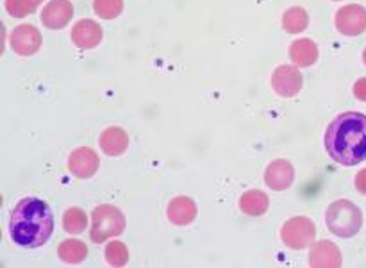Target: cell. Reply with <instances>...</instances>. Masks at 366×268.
Segmentation results:
<instances>
[{
	"label": "cell",
	"mask_w": 366,
	"mask_h": 268,
	"mask_svg": "<svg viewBox=\"0 0 366 268\" xmlns=\"http://www.w3.org/2000/svg\"><path fill=\"white\" fill-rule=\"evenodd\" d=\"M325 150L332 161L356 167L366 159V114L347 111L338 114L325 131Z\"/></svg>",
	"instance_id": "obj_1"
},
{
	"label": "cell",
	"mask_w": 366,
	"mask_h": 268,
	"mask_svg": "<svg viewBox=\"0 0 366 268\" xmlns=\"http://www.w3.org/2000/svg\"><path fill=\"white\" fill-rule=\"evenodd\" d=\"M54 232L52 207L41 199L25 197L13 207L9 217V236L16 245L38 249Z\"/></svg>",
	"instance_id": "obj_2"
},
{
	"label": "cell",
	"mask_w": 366,
	"mask_h": 268,
	"mask_svg": "<svg viewBox=\"0 0 366 268\" xmlns=\"http://www.w3.org/2000/svg\"><path fill=\"white\" fill-rule=\"evenodd\" d=\"M325 224L338 238H352L363 227V213L350 200H335L325 211Z\"/></svg>",
	"instance_id": "obj_3"
},
{
	"label": "cell",
	"mask_w": 366,
	"mask_h": 268,
	"mask_svg": "<svg viewBox=\"0 0 366 268\" xmlns=\"http://www.w3.org/2000/svg\"><path fill=\"white\" fill-rule=\"evenodd\" d=\"M125 229V214L111 204H100L92 213L89 238L95 243H104L109 238L122 234Z\"/></svg>",
	"instance_id": "obj_4"
},
{
	"label": "cell",
	"mask_w": 366,
	"mask_h": 268,
	"mask_svg": "<svg viewBox=\"0 0 366 268\" xmlns=\"http://www.w3.org/2000/svg\"><path fill=\"white\" fill-rule=\"evenodd\" d=\"M281 239L292 250L307 249L317 239V225L307 217H293L281 227Z\"/></svg>",
	"instance_id": "obj_5"
},
{
	"label": "cell",
	"mask_w": 366,
	"mask_h": 268,
	"mask_svg": "<svg viewBox=\"0 0 366 268\" xmlns=\"http://www.w3.org/2000/svg\"><path fill=\"white\" fill-rule=\"evenodd\" d=\"M304 86V77L299 68L292 64H281L272 74V88L279 96L285 99H293L300 93Z\"/></svg>",
	"instance_id": "obj_6"
},
{
	"label": "cell",
	"mask_w": 366,
	"mask_h": 268,
	"mask_svg": "<svg viewBox=\"0 0 366 268\" xmlns=\"http://www.w3.org/2000/svg\"><path fill=\"white\" fill-rule=\"evenodd\" d=\"M41 32L31 24L16 25L9 36L11 49H13L14 54H18V56L21 57L34 56V54L41 49Z\"/></svg>",
	"instance_id": "obj_7"
},
{
	"label": "cell",
	"mask_w": 366,
	"mask_h": 268,
	"mask_svg": "<svg viewBox=\"0 0 366 268\" xmlns=\"http://www.w3.org/2000/svg\"><path fill=\"white\" fill-rule=\"evenodd\" d=\"M335 24L343 36H360L366 29V7L360 4L343 6L336 13Z\"/></svg>",
	"instance_id": "obj_8"
},
{
	"label": "cell",
	"mask_w": 366,
	"mask_h": 268,
	"mask_svg": "<svg viewBox=\"0 0 366 268\" xmlns=\"http://www.w3.org/2000/svg\"><path fill=\"white\" fill-rule=\"evenodd\" d=\"M100 167V159L97 152L89 147H79L71 150L68 156V170L77 179H89L97 174Z\"/></svg>",
	"instance_id": "obj_9"
},
{
	"label": "cell",
	"mask_w": 366,
	"mask_h": 268,
	"mask_svg": "<svg viewBox=\"0 0 366 268\" xmlns=\"http://www.w3.org/2000/svg\"><path fill=\"white\" fill-rule=\"evenodd\" d=\"M295 181V167L288 159H274L264 170V182L274 192H285Z\"/></svg>",
	"instance_id": "obj_10"
},
{
	"label": "cell",
	"mask_w": 366,
	"mask_h": 268,
	"mask_svg": "<svg viewBox=\"0 0 366 268\" xmlns=\"http://www.w3.org/2000/svg\"><path fill=\"white\" fill-rule=\"evenodd\" d=\"M102 27H100L97 21L84 18V20H79L77 24L71 27L70 38L74 41V45L81 50H92L95 46L100 45L102 41Z\"/></svg>",
	"instance_id": "obj_11"
},
{
	"label": "cell",
	"mask_w": 366,
	"mask_h": 268,
	"mask_svg": "<svg viewBox=\"0 0 366 268\" xmlns=\"http://www.w3.org/2000/svg\"><path fill=\"white\" fill-rule=\"evenodd\" d=\"M74 18V6L70 0H50L41 11V24L46 29L59 31Z\"/></svg>",
	"instance_id": "obj_12"
},
{
	"label": "cell",
	"mask_w": 366,
	"mask_h": 268,
	"mask_svg": "<svg viewBox=\"0 0 366 268\" xmlns=\"http://www.w3.org/2000/svg\"><path fill=\"white\" fill-rule=\"evenodd\" d=\"M342 250L329 239L313 243L310 250V264L315 268H338L342 267Z\"/></svg>",
	"instance_id": "obj_13"
},
{
	"label": "cell",
	"mask_w": 366,
	"mask_h": 268,
	"mask_svg": "<svg viewBox=\"0 0 366 268\" xmlns=\"http://www.w3.org/2000/svg\"><path fill=\"white\" fill-rule=\"evenodd\" d=\"M197 213H199V209H197L195 200L186 195L174 197L167 206L168 220L174 225H177V227H186V225L193 224Z\"/></svg>",
	"instance_id": "obj_14"
},
{
	"label": "cell",
	"mask_w": 366,
	"mask_h": 268,
	"mask_svg": "<svg viewBox=\"0 0 366 268\" xmlns=\"http://www.w3.org/2000/svg\"><path fill=\"white\" fill-rule=\"evenodd\" d=\"M99 145L106 156H122L129 149V136L122 127H107L100 134Z\"/></svg>",
	"instance_id": "obj_15"
},
{
	"label": "cell",
	"mask_w": 366,
	"mask_h": 268,
	"mask_svg": "<svg viewBox=\"0 0 366 268\" xmlns=\"http://www.w3.org/2000/svg\"><path fill=\"white\" fill-rule=\"evenodd\" d=\"M290 59L295 66L310 68L318 61V46L313 39L302 38L290 45Z\"/></svg>",
	"instance_id": "obj_16"
},
{
	"label": "cell",
	"mask_w": 366,
	"mask_h": 268,
	"mask_svg": "<svg viewBox=\"0 0 366 268\" xmlns=\"http://www.w3.org/2000/svg\"><path fill=\"white\" fill-rule=\"evenodd\" d=\"M270 207V199L261 189H249L239 197V209L249 217H261Z\"/></svg>",
	"instance_id": "obj_17"
},
{
	"label": "cell",
	"mask_w": 366,
	"mask_h": 268,
	"mask_svg": "<svg viewBox=\"0 0 366 268\" xmlns=\"http://www.w3.org/2000/svg\"><path fill=\"white\" fill-rule=\"evenodd\" d=\"M57 256L61 261L70 264H79L88 257V247L86 243H82L81 239H64L57 247Z\"/></svg>",
	"instance_id": "obj_18"
},
{
	"label": "cell",
	"mask_w": 366,
	"mask_h": 268,
	"mask_svg": "<svg viewBox=\"0 0 366 268\" xmlns=\"http://www.w3.org/2000/svg\"><path fill=\"white\" fill-rule=\"evenodd\" d=\"M307 25H310V14L304 7H290L282 14V29L290 34H299V32L306 31Z\"/></svg>",
	"instance_id": "obj_19"
},
{
	"label": "cell",
	"mask_w": 366,
	"mask_h": 268,
	"mask_svg": "<svg viewBox=\"0 0 366 268\" xmlns=\"http://www.w3.org/2000/svg\"><path fill=\"white\" fill-rule=\"evenodd\" d=\"M63 227L70 234H81L88 229V214L81 207H68L63 214Z\"/></svg>",
	"instance_id": "obj_20"
},
{
	"label": "cell",
	"mask_w": 366,
	"mask_h": 268,
	"mask_svg": "<svg viewBox=\"0 0 366 268\" xmlns=\"http://www.w3.org/2000/svg\"><path fill=\"white\" fill-rule=\"evenodd\" d=\"M93 11L102 20H114L124 11V0H93Z\"/></svg>",
	"instance_id": "obj_21"
},
{
	"label": "cell",
	"mask_w": 366,
	"mask_h": 268,
	"mask_svg": "<svg viewBox=\"0 0 366 268\" xmlns=\"http://www.w3.org/2000/svg\"><path fill=\"white\" fill-rule=\"evenodd\" d=\"M104 254H106V261L111 267H124L129 263V249L124 242H111Z\"/></svg>",
	"instance_id": "obj_22"
},
{
	"label": "cell",
	"mask_w": 366,
	"mask_h": 268,
	"mask_svg": "<svg viewBox=\"0 0 366 268\" xmlns=\"http://www.w3.org/2000/svg\"><path fill=\"white\" fill-rule=\"evenodd\" d=\"M34 0H6V11L14 18L29 16L36 11Z\"/></svg>",
	"instance_id": "obj_23"
},
{
	"label": "cell",
	"mask_w": 366,
	"mask_h": 268,
	"mask_svg": "<svg viewBox=\"0 0 366 268\" xmlns=\"http://www.w3.org/2000/svg\"><path fill=\"white\" fill-rule=\"evenodd\" d=\"M354 95H356L357 100L366 102V77L357 79V81L354 82Z\"/></svg>",
	"instance_id": "obj_24"
},
{
	"label": "cell",
	"mask_w": 366,
	"mask_h": 268,
	"mask_svg": "<svg viewBox=\"0 0 366 268\" xmlns=\"http://www.w3.org/2000/svg\"><path fill=\"white\" fill-rule=\"evenodd\" d=\"M356 188H357V192L366 195V168L356 175Z\"/></svg>",
	"instance_id": "obj_25"
},
{
	"label": "cell",
	"mask_w": 366,
	"mask_h": 268,
	"mask_svg": "<svg viewBox=\"0 0 366 268\" xmlns=\"http://www.w3.org/2000/svg\"><path fill=\"white\" fill-rule=\"evenodd\" d=\"M363 63L366 64V49L363 50Z\"/></svg>",
	"instance_id": "obj_26"
},
{
	"label": "cell",
	"mask_w": 366,
	"mask_h": 268,
	"mask_svg": "<svg viewBox=\"0 0 366 268\" xmlns=\"http://www.w3.org/2000/svg\"><path fill=\"white\" fill-rule=\"evenodd\" d=\"M43 2V0H34V4H36V6H39V4H41Z\"/></svg>",
	"instance_id": "obj_27"
}]
</instances>
